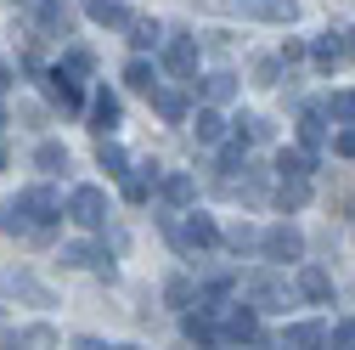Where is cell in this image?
Masks as SVG:
<instances>
[{
  "mask_svg": "<svg viewBox=\"0 0 355 350\" xmlns=\"http://www.w3.org/2000/svg\"><path fill=\"white\" fill-rule=\"evenodd\" d=\"M209 12H243L259 23H293L299 17V0H203Z\"/></svg>",
  "mask_w": 355,
  "mask_h": 350,
  "instance_id": "obj_1",
  "label": "cell"
},
{
  "mask_svg": "<svg viewBox=\"0 0 355 350\" xmlns=\"http://www.w3.org/2000/svg\"><path fill=\"white\" fill-rule=\"evenodd\" d=\"M12 215H17L23 226H40V232H46V226L57 221V215H62V198H57L51 187H28V192H17Z\"/></svg>",
  "mask_w": 355,
  "mask_h": 350,
  "instance_id": "obj_2",
  "label": "cell"
},
{
  "mask_svg": "<svg viewBox=\"0 0 355 350\" xmlns=\"http://www.w3.org/2000/svg\"><path fill=\"white\" fill-rule=\"evenodd\" d=\"M68 221H79L85 232H96V226L107 221V192H102V187H73V198H68Z\"/></svg>",
  "mask_w": 355,
  "mask_h": 350,
  "instance_id": "obj_3",
  "label": "cell"
},
{
  "mask_svg": "<svg viewBox=\"0 0 355 350\" xmlns=\"http://www.w3.org/2000/svg\"><path fill=\"white\" fill-rule=\"evenodd\" d=\"M259 254L265 260H299L304 254V238H299V226H271V232H259Z\"/></svg>",
  "mask_w": 355,
  "mask_h": 350,
  "instance_id": "obj_4",
  "label": "cell"
},
{
  "mask_svg": "<svg viewBox=\"0 0 355 350\" xmlns=\"http://www.w3.org/2000/svg\"><path fill=\"white\" fill-rule=\"evenodd\" d=\"M169 238L181 243V249H192V254L220 243V232H214V221H209V215H187V226H175V221H169Z\"/></svg>",
  "mask_w": 355,
  "mask_h": 350,
  "instance_id": "obj_5",
  "label": "cell"
},
{
  "mask_svg": "<svg viewBox=\"0 0 355 350\" xmlns=\"http://www.w3.org/2000/svg\"><path fill=\"white\" fill-rule=\"evenodd\" d=\"M164 68H169L175 79H192V68H198V40H187V34L164 40Z\"/></svg>",
  "mask_w": 355,
  "mask_h": 350,
  "instance_id": "obj_6",
  "label": "cell"
},
{
  "mask_svg": "<svg viewBox=\"0 0 355 350\" xmlns=\"http://www.w3.org/2000/svg\"><path fill=\"white\" fill-rule=\"evenodd\" d=\"M46 91H51V102H57L62 113H79V108H85L79 79H73V74H62V68H51V74H46Z\"/></svg>",
  "mask_w": 355,
  "mask_h": 350,
  "instance_id": "obj_7",
  "label": "cell"
},
{
  "mask_svg": "<svg viewBox=\"0 0 355 350\" xmlns=\"http://www.w3.org/2000/svg\"><path fill=\"white\" fill-rule=\"evenodd\" d=\"M62 266H73V272H85V266H96L102 277H113V260L96 249V243H62Z\"/></svg>",
  "mask_w": 355,
  "mask_h": 350,
  "instance_id": "obj_8",
  "label": "cell"
},
{
  "mask_svg": "<svg viewBox=\"0 0 355 350\" xmlns=\"http://www.w3.org/2000/svg\"><path fill=\"white\" fill-rule=\"evenodd\" d=\"M293 288L310 299V305H327L333 299V277L322 272V266H299V277H293Z\"/></svg>",
  "mask_w": 355,
  "mask_h": 350,
  "instance_id": "obj_9",
  "label": "cell"
},
{
  "mask_svg": "<svg viewBox=\"0 0 355 350\" xmlns=\"http://www.w3.org/2000/svg\"><path fill=\"white\" fill-rule=\"evenodd\" d=\"M28 17L40 34H68V12H62V0H28Z\"/></svg>",
  "mask_w": 355,
  "mask_h": 350,
  "instance_id": "obj_10",
  "label": "cell"
},
{
  "mask_svg": "<svg viewBox=\"0 0 355 350\" xmlns=\"http://www.w3.org/2000/svg\"><path fill=\"white\" fill-rule=\"evenodd\" d=\"M119 119H124L119 97H113V91H96V97H91V130H102V136H113V130H119Z\"/></svg>",
  "mask_w": 355,
  "mask_h": 350,
  "instance_id": "obj_11",
  "label": "cell"
},
{
  "mask_svg": "<svg viewBox=\"0 0 355 350\" xmlns=\"http://www.w3.org/2000/svg\"><path fill=\"white\" fill-rule=\"evenodd\" d=\"M0 288L17 294V299H34V305H51V288H46V283H34L28 272H0Z\"/></svg>",
  "mask_w": 355,
  "mask_h": 350,
  "instance_id": "obj_12",
  "label": "cell"
},
{
  "mask_svg": "<svg viewBox=\"0 0 355 350\" xmlns=\"http://www.w3.org/2000/svg\"><path fill=\"white\" fill-rule=\"evenodd\" d=\"M304 203H310V175H282V181H277V209L293 215Z\"/></svg>",
  "mask_w": 355,
  "mask_h": 350,
  "instance_id": "obj_13",
  "label": "cell"
},
{
  "mask_svg": "<svg viewBox=\"0 0 355 350\" xmlns=\"http://www.w3.org/2000/svg\"><path fill=\"white\" fill-rule=\"evenodd\" d=\"M6 350H57V328H46V322L17 328V333H6Z\"/></svg>",
  "mask_w": 355,
  "mask_h": 350,
  "instance_id": "obj_14",
  "label": "cell"
},
{
  "mask_svg": "<svg viewBox=\"0 0 355 350\" xmlns=\"http://www.w3.org/2000/svg\"><path fill=\"white\" fill-rule=\"evenodd\" d=\"M248 299H254V311H288V294L277 277H254L248 283Z\"/></svg>",
  "mask_w": 355,
  "mask_h": 350,
  "instance_id": "obj_15",
  "label": "cell"
},
{
  "mask_svg": "<svg viewBox=\"0 0 355 350\" xmlns=\"http://www.w3.org/2000/svg\"><path fill=\"white\" fill-rule=\"evenodd\" d=\"M85 17L102 28H130V6L124 0H85Z\"/></svg>",
  "mask_w": 355,
  "mask_h": 350,
  "instance_id": "obj_16",
  "label": "cell"
},
{
  "mask_svg": "<svg viewBox=\"0 0 355 350\" xmlns=\"http://www.w3.org/2000/svg\"><path fill=\"white\" fill-rule=\"evenodd\" d=\"M282 350H327V322H293Z\"/></svg>",
  "mask_w": 355,
  "mask_h": 350,
  "instance_id": "obj_17",
  "label": "cell"
},
{
  "mask_svg": "<svg viewBox=\"0 0 355 350\" xmlns=\"http://www.w3.org/2000/svg\"><path fill=\"white\" fill-rule=\"evenodd\" d=\"M226 339H237V344L259 339V311H254V305H232V317H226Z\"/></svg>",
  "mask_w": 355,
  "mask_h": 350,
  "instance_id": "obj_18",
  "label": "cell"
},
{
  "mask_svg": "<svg viewBox=\"0 0 355 350\" xmlns=\"http://www.w3.org/2000/svg\"><path fill=\"white\" fill-rule=\"evenodd\" d=\"M181 333H187V344H192V350H214V344H220V333H214V322H209L203 311H187Z\"/></svg>",
  "mask_w": 355,
  "mask_h": 350,
  "instance_id": "obj_19",
  "label": "cell"
},
{
  "mask_svg": "<svg viewBox=\"0 0 355 350\" xmlns=\"http://www.w3.org/2000/svg\"><path fill=\"white\" fill-rule=\"evenodd\" d=\"M153 181H158V169H153V164L124 169V203H147V198H153Z\"/></svg>",
  "mask_w": 355,
  "mask_h": 350,
  "instance_id": "obj_20",
  "label": "cell"
},
{
  "mask_svg": "<svg viewBox=\"0 0 355 350\" xmlns=\"http://www.w3.org/2000/svg\"><path fill=\"white\" fill-rule=\"evenodd\" d=\"M158 192H164V203H169V209H187V203L198 198V181H192V175H164Z\"/></svg>",
  "mask_w": 355,
  "mask_h": 350,
  "instance_id": "obj_21",
  "label": "cell"
},
{
  "mask_svg": "<svg viewBox=\"0 0 355 350\" xmlns=\"http://www.w3.org/2000/svg\"><path fill=\"white\" fill-rule=\"evenodd\" d=\"M153 108H158V119H169V124H181L192 108H187V97L181 91H164V85H153Z\"/></svg>",
  "mask_w": 355,
  "mask_h": 350,
  "instance_id": "obj_22",
  "label": "cell"
},
{
  "mask_svg": "<svg viewBox=\"0 0 355 350\" xmlns=\"http://www.w3.org/2000/svg\"><path fill=\"white\" fill-rule=\"evenodd\" d=\"M310 57H316V68H322V74H333V68L344 62V46H338V34L327 28V34L316 40V46H310Z\"/></svg>",
  "mask_w": 355,
  "mask_h": 350,
  "instance_id": "obj_23",
  "label": "cell"
},
{
  "mask_svg": "<svg viewBox=\"0 0 355 350\" xmlns=\"http://www.w3.org/2000/svg\"><path fill=\"white\" fill-rule=\"evenodd\" d=\"M316 169V153H304V147H282L277 153V175H310Z\"/></svg>",
  "mask_w": 355,
  "mask_h": 350,
  "instance_id": "obj_24",
  "label": "cell"
},
{
  "mask_svg": "<svg viewBox=\"0 0 355 350\" xmlns=\"http://www.w3.org/2000/svg\"><path fill=\"white\" fill-rule=\"evenodd\" d=\"M158 40H164V23L158 17H130V46H136V51L158 46Z\"/></svg>",
  "mask_w": 355,
  "mask_h": 350,
  "instance_id": "obj_25",
  "label": "cell"
},
{
  "mask_svg": "<svg viewBox=\"0 0 355 350\" xmlns=\"http://www.w3.org/2000/svg\"><path fill=\"white\" fill-rule=\"evenodd\" d=\"M322 136H327L322 113H316V108H304V113H299V142H304V153H316V147H322Z\"/></svg>",
  "mask_w": 355,
  "mask_h": 350,
  "instance_id": "obj_26",
  "label": "cell"
},
{
  "mask_svg": "<svg viewBox=\"0 0 355 350\" xmlns=\"http://www.w3.org/2000/svg\"><path fill=\"white\" fill-rule=\"evenodd\" d=\"M192 130H198V142H220V136H226V119H220V108H198Z\"/></svg>",
  "mask_w": 355,
  "mask_h": 350,
  "instance_id": "obj_27",
  "label": "cell"
},
{
  "mask_svg": "<svg viewBox=\"0 0 355 350\" xmlns=\"http://www.w3.org/2000/svg\"><path fill=\"white\" fill-rule=\"evenodd\" d=\"M34 164L46 169V175H57V169H68V147H62V142H40V147H34Z\"/></svg>",
  "mask_w": 355,
  "mask_h": 350,
  "instance_id": "obj_28",
  "label": "cell"
},
{
  "mask_svg": "<svg viewBox=\"0 0 355 350\" xmlns=\"http://www.w3.org/2000/svg\"><path fill=\"white\" fill-rule=\"evenodd\" d=\"M203 97H209V108L232 102V97H237V79H232V74H209V79H203Z\"/></svg>",
  "mask_w": 355,
  "mask_h": 350,
  "instance_id": "obj_29",
  "label": "cell"
},
{
  "mask_svg": "<svg viewBox=\"0 0 355 350\" xmlns=\"http://www.w3.org/2000/svg\"><path fill=\"white\" fill-rule=\"evenodd\" d=\"M124 85H130V91H141V97H153V85H158V79H153V62L136 57V62L124 68Z\"/></svg>",
  "mask_w": 355,
  "mask_h": 350,
  "instance_id": "obj_30",
  "label": "cell"
},
{
  "mask_svg": "<svg viewBox=\"0 0 355 350\" xmlns=\"http://www.w3.org/2000/svg\"><path fill=\"white\" fill-rule=\"evenodd\" d=\"M96 158H102V169H107V175H124V169H130V158H124V147H119V142H107V136H102V147H96Z\"/></svg>",
  "mask_w": 355,
  "mask_h": 350,
  "instance_id": "obj_31",
  "label": "cell"
},
{
  "mask_svg": "<svg viewBox=\"0 0 355 350\" xmlns=\"http://www.w3.org/2000/svg\"><path fill=\"white\" fill-rule=\"evenodd\" d=\"M327 119L355 124V91H333V97H327Z\"/></svg>",
  "mask_w": 355,
  "mask_h": 350,
  "instance_id": "obj_32",
  "label": "cell"
},
{
  "mask_svg": "<svg viewBox=\"0 0 355 350\" xmlns=\"http://www.w3.org/2000/svg\"><path fill=\"white\" fill-rule=\"evenodd\" d=\"M226 249H237V254H248V249H259V232H254L248 221H237V226L226 232Z\"/></svg>",
  "mask_w": 355,
  "mask_h": 350,
  "instance_id": "obj_33",
  "label": "cell"
},
{
  "mask_svg": "<svg viewBox=\"0 0 355 350\" xmlns=\"http://www.w3.org/2000/svg\"><path fill=\"white\" fill-rule=\"evenodd\" d=\"M164 299H169V305H192V299H198L192 277H169V283H164Z\"/></svg>",
  "mask_w": 355,
  "mask_h": 350,
  "instance_id": "obj_34",
  "label": "cell"
},
{
  "mask_svg": "<svg viewBox=\"0 0 355 350\" xmlns=\"http://www.w3.org/2000/svg\"><path fill=\"white\" fill-rule=\"evenodd\" d=\"M91 68H96V57L85 51V46H73V51L62 57V74H73V79H79V74H91Z\"/></svg>",
  "mask_w": 355,
  "mask_h": 350,
  "instance_id": "obj_35",
  "label": "cell"
},
{
  "mask_svg": "<svg viewBox=\"0 0 355 350\" xmlns=\"http://www.w3.org/2000/svg\"><path fill=\"white\" fill-rule=\"evenodd\" d=\"M254 79H259V85H277V79H282V62H277V57H259V62H254Z\"/></svg>",
  "mask_w": 355,
  "mask_h": 350,
  "instance_id": "obj_36",
  "label": "cell"
},
{
  "mask_svg": "<svg viewBox=\"0 0 355 350\" xmlns=\"http://www.w3.org/2000/svg\"><path fill=\"white\" fill-rule=\"evenodd\" d=\"M327 344H333V350H355V322H338V328L327 333Z\"/></svg>",
  "mask_w": 355,
  "mask_h": 350,
  "instance_id": "obj_37",
  "label": "cell"
},
{
  "mask_svg": "<svg viewBox=\"0 0 355 350\" xmlns=\"http://www.w3.org/2000/svg\"><path fill=\"white\" fill-rule=\"evenodd\" d=\"M333 153H338V158H355V124H349V130H338V136H333Z\"/></svg>",
  "mask_w": 355,
  "mask_h": 350,
  "instance_id": "obj_38",
  "label": "cell"
},
{
  "mask_svg": "<svg viewBox=\"0 0 355 350\" xmlns=\"http://www.w3.org/2000/svg\"><path fill=\"white\" fill-rule=\"evenodd\" d=\"M299 57H304V40H288V46H282V57H277V62L288 68V62H299Z\"/></svg>",
  "mask_w": 355,
  "mask_h": 350,
  "instance_id": "obj_39",
  "label": "cell"
},
{
  "mask_svg": "<svg viewBox=\"0 0 355 350\" xmlns=\"http://www.w3.org/2000/svg\"><path fill=\"white\" fill-rule=\"evenodd\" d=\"M338 46H344V57L355 62V28H344V34H338Z\"/></svg>",
  "mask_w": 355,
  "mask_h": 350,
  "instance_id": "obj_40",
  "label": "cell"
},
{
  "mask_svg": "<svg viewBox=\"0 0 355 350\" xmlns=\"http://www.w3.org/2000/svg\"><path fill=\"white\" fill-rule=\"evenodd\" d=\"M73 350H113V344H102V339H73Z\"/></svg>",
  "mask_w": 355,
  "mask_h": 350,
  "instance_id": "obj_41",
  "label": "cell"
},
{
  "mask_svg": "<svg viewBox=\"0 0 355 350\" xmlns=\"http://www.w3.org/2000/svg\"><path fill=\"white\" fill-rule=\"evenodd\" d=\"M6 91H12V68L0 62V97H6Z\"/></svg>",
  "mask_w": 355,
  "mask_h": 350,
  "instance_id": "obj_42",
  "label": "cell"
},
{
  "mask_svg": "<svg viewBox=\"0 0 355 350\" xmlns=\"http://www.w3.org/2000/svg\"><path fill=\"white\" fill-rule=\"evenodd\" d=\"M0 169H6V147H0Z\"/></svg>",
  "mask_w": 355,
  "mask_h": 350,
  "instance_id": "obj_43",
  "label": "cell"
},
{
  "mask_svg": "<svg viewBox=\"0 0 355 350\" xmlns=\"http://www.w3.org/2000/svg\"><path fill=\"white\" fill-rule=\"evenodd\" d=\"M0 130H6V108H0Z\"/></svg>",
  "mask_w": 355,
  "mask_h": 350,
  "instance_id": "obj_44",
  "label": "cell"
},
{
  "mask_svg": "<svg viewBox=\"0 0 355 350\" xmlns=\"http://www.w3.org/2000/svg\"><path fill=\"white\" fill-rule=\"evenodd\" d=\"M113 350H136V344H113Z\"/></svg>",
  "mask_w": 355,
  "mask_h": 350,
  "instance_id": "obj_45",
  "label": "cell"
},
{
  "mask_svg": "<svg viewBox=\"0 0 355 350\" xmlns=\"http://www.w3.org/2000/svg\"><path fill=\"white\" fill-rule=\"evenodd\" d=\"M23 6H28V0H23Z\"/></svg>",
  "mask_w": 355,
  "mask_h": 350,
  "instance_id": "obj_46",
  "label": "cell"
}]
</instances>
